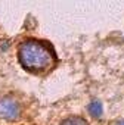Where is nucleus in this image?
I'll use <instances>...</instances> for the list:
<instances>
[{"mask_svg":"<svg viewBox=\"0 0 124 125\" xmlns=\"http://www.w3.org/2000/svg\"><path fill=\"white\" fill-rule=\"evenodd\" d=\"M87 109H89V112L92 113V116H95V118H100L102 113H103V106H102V103L98 102V100H93V102L89 104Z\"/></svg>","mask_w":124,"mask_h":125,"instance_id":"7ed1b4c3","label":"nucleus"},{"mask_svg":"<svg viewBox=\"0 0 124 125\" xmlns=\"http://www.w3.org/2000/svg\"><path fill=\"white\" fill-rule=\"evenodd\" d=\"M19 113H21V107L16 100L11 97L0 99V116H3L5 119H9V121H15L19 118Z\"/></svg>","mask_w":124,"mask_h":125,"instance_id":"f03ea898","label":"nucleus"},{"mask_svg":"<svg viewBox=\"0 0 124 125\" xmlns=\"http://www.w3.org/2000/svg\"><path fill=\"white\" fill-rule=\"evenodd\" d=\"M19 63L30 72H43L53 66L56 56L53 49L40 40L28 38L22 41L18 47Z\"/></svg>","mask_w":124,"mask_h":125,"instance_id":"f257e3e1","label":"nucleus"},{"mask_svg":"<svg viewBox=\"0 0 124 125\" xmlns=\"http://www.w3.org/2000/svg\"><path fill=\"white\" fill-rule=\"evenodd\" d=\"M61 125H87V121L81 116H70L62 121Z\"/></svg>","mask_w":124,"mask_h":125,"instance_id":"20e7f679","label":"nucleus"},{"mask_svg":"<svg viewBox=\"0 0 124 125\" xmlns=\"http://www.w3.org/2000/svg\"><path fill=\"white\" fill-rule=\"evenodd\" d=\"M118 125H124V122H121V124H118Z\"/></svg>","mask_w":124,"mask_h":125,"instance_id":"39448f33","label":"nucleus"}]
</instances>
